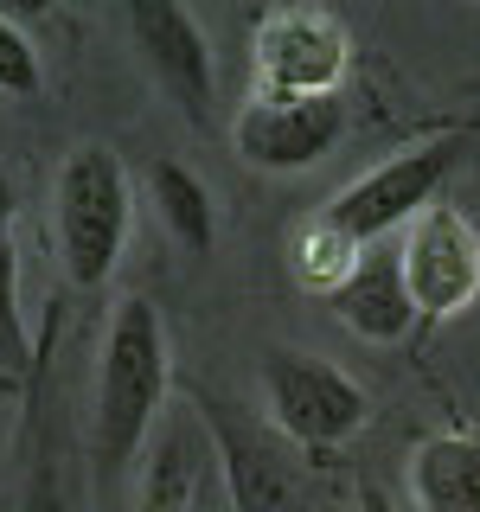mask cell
<instances>
[{"mask_svg":"<svg viewBox=\"0 0 480 512\" xmlns=\"http://www.w3.org/2000/svg\"><path fill=\"white\" fill-rule=\"evenodd\" d=\"M192 512H212V506H192Z\"/></svg>","mask_w":480,"mask_h":512,"instance_id":"ac0fdd59","label":"cell"},{"mask_svg":"<svg viewBox=\"0 0 480 512\" xmlns=\"http://www.w3.org/2000/svg\"><path fill=\"white\" fill-rule=\"evenodd\" d=\"M346 135L340 96H250L244 116L231 122V141L250 167L263 173H301L320 154H333Z\"/></svg>","mask_w":480,"mask_h":512,"instance_id":"ba28073f","label":"cell"},{"mask_svg":"<svg viewBox=\"0 0 480 512\" xmlns=\"http://www.w3.org/2000/svg\"><path fill=\"white\" fill-rule=\"evenodd\" d=\"M205 429L218 448V474H224V500L231 512H314L308 506V480H301L288 436L263 416L237 410L231 397H205Z\"/></svg>","mask_w":480,"mask_h":512,"instance_id":"277c9868","label":"cell"},{"mask_svg":"<svg viewBox=\"0 0 480 512\" xmlns=\"http://www.w3.org/2000/svg\"><path fill=\"white\" fill-rule=\"evenodd\" d=\"M160 397H167V333H160L154 301L128 295L103 333L96 359V416H90V455L103 480H122V468L141 455Z\"/></svg>","mask_w":480,"mask_h":512,"instance_id":"6da1fadb","label":"cell"},{"mask_svg":"<svg viewBox=\"0 0 480 512\" xmlns=\"http://www.w3.org/2000/svg\"><path fill=\"white\" fill-rule=\"evenodd\" d=\"M352 512H397V500H391L384 487H372V480H365V487H359V500H352Z\"/></svg>","mask_w":480,"mask_h":512,"instance_id":"e0dca14e","label":"cell"},{"mask_svg":"<svg viewBox=\"0 0 480 512\" xmlns=\"http://www.w3.org/2000/svg\"><path fill=\"white\" fill-rule=\"evenodd\" d=\"M410 493L423 512H480V429H448L410 448Z\"/></svg>","mask_w":480,"mask_h":512,"instance_id":"8fae6325","label":"cell"},{"mask_svg":"<svg viewBox=\"0 0 480 512\" xmlns=\"http://www.w3.org/2000/svg\"><path fill=\"white\" fill-rule=\"evenodd\" d=\"M263 397H269V423L301 448H340L372 416L365 384H352L340 365L314 359V352H288V346L263 359Z\"/></svg>","mask_w":480,"mask_h":512,"instance_id":"5b68a950","label":"cell"},{"mask_svg":"<svg viewBox=\"0 0 480 512\" xmlns=\"http://www.w3.org/2000/svg\"><path fill=\"white\" fill-rule=\"evenodd\" d=\"M39 52H32V39L20 26L0 13V96H39Z\"/></svg>","mask_w":480,"mask_h":512,"instance_id":"9a60e30c","label":"cell"},{"mask_svg":"<svg viewBox=\"0 0 480 512\" xmlns=\"http://www.w3.org/2000/svg\"><path fill=\"white\" fill-rule=\"evenodd\" d=\"M199 461H192V442L186 436H167V448L154 455L148 468V487H141V512H192L199 500Z\"/></svg>","mask_w":480,"mask_h":512,"instance_id":"5bb4252c","label":"cell"},{"mask_svg":"<svg viewBox=\"0 0 480 512\" xmlns=\"http://www.w3.org/2000/svg\"><path fill=\"white\" fill-rule=\"evenodd\" d=\"M39 372V352L26 346L20 314V250H13V212H0V397H13Z\"/></svg>","mask_w":480,"mask_h":512,"instance_id":"4fadbf2b","label":"cell"},{"mask_svg":"<svg viewBox=\"0 0 480 512\" xmlns=\"http://www.w3.org/2000/svg\"><path fill=\"white\" fill-rule=\"evenodd\" d=\"M404 282L416 320H448L480 295V224L455 205H429L404 231Z\"/></svg>","mask_w":480,"mask_h":512,"instance_id":"52a82bcc","label":"cell"},{"mask_svg":"<svg viewBox=\"0 0 480 512\" xmlns=\"http://www.w3.org/2000/svg\"><path fill=\"white\" fill-rule=\"evenodd\" d=\"M52 231H58V263L71 288L96 295L116 276V256L128 237V173L122 154L103 141H77L64 154L58 180H52Z\"/></svg>","mask_w":480,"mask_h":512,"instance_id":"7a4b0ae2","label":"cell"},{"mask_svg":"<svg viewBox=\"0 0 480 512\" xmlns=\"http://www.w3.org/2000/svg\"><path fill=\"white\" fill-rule=\"evenodd\" d=\"M352 39L327 7H276L250 32L256 96H340Z\"/></svg>","mask_w":480,"mask_h":512,"instance_id":"8992f818","label":"cell"},{"mask_svg":"<svg viewBox=\"0 0 480 512\" xmlns=\"http://www.w3.org/2000/svg\"><path fill=\"white\" fill-rule=\"evenodd\" d=\"M20 512H71L52 455H32V474H26V487H20Z\"/></svg>","mask_w":480,"mask_h":512,"instance_id":"2e32d148","label":"cell"},{"mask_svg":"<svg viewBox=\"0 0 480 512\" xmlns=\"http://www.w3.org/2000/svg\"><path fill=\"white\" fill-rule=\"evenodd\" d=\"M461 160V135H436V141H416V148L391 154L384 167H372L365 180H352L340 199L320 212V224H327L340 244L352 250H372L384 244L391 231H410L416 218L436 205L442 180L455 173Z\"/></svg>","mask_w":480,"mask_h":512,"instance_id":"3957f363","label":"cell"},{"mask_svg":"<svg viewBox=\"0 0 480 512\" xmlns=\"http://www.w3.org/2000/svg\"><path fill=\"white\" fill-rule=\"evenodd\" d=\"M122 20L141 64L154 71V84L180 103V116L192 128H212V45H205L199 20L173 0H135Z\"/></svg>","mask_w":480,"mask_h":512,"instance_id":"9c48e42d","label":"cell"},{"mask_svg":"<svg viewBox=\"0 0 480 512\" xmlns=\"http://www.w3.org/2000/svg\"><path fill=\"white\" fill-rule=\"evenodd\" d=\"M148 192L160 205V224L180 237V250H192V256L212 250L218 218H212V192L199 186V173H186L180 160H154V167H148Z\"/></svg>","mask_w":480,"mask_h":512,"instance_id":"7c38bea8","label":"cell"},{"mask_svg":"<svg viewBox=\"0 0 480 512\" xmlns=\"http://www.w3.org/2000/svg\"><path fill=\"white\" fill-rule=\"evenodd\" d=\"M333 314H340V327L365 346H397L416 327V301H410V282H404V250H397L391 237L359 256V269H352L340 282V295H333Z\"/></svg>","mask_w":480,"mask_h":512,"instance_id":"30bf717a","label":"cell"}]
</instances>
